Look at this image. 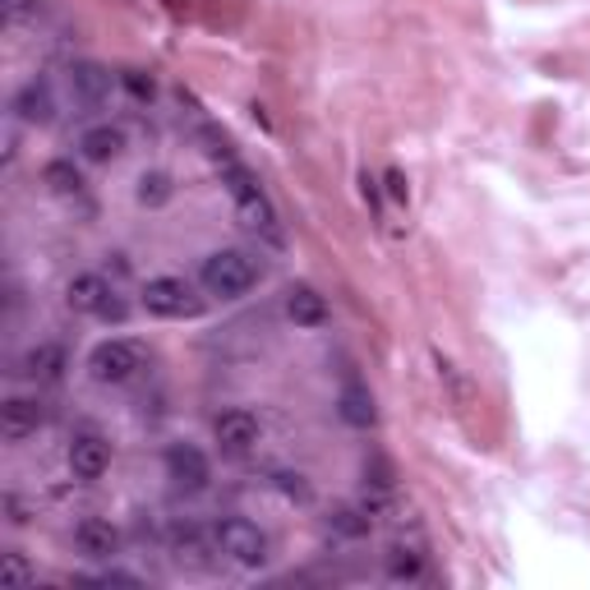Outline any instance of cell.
<instances>
[{"instance_id":"obj_9","label":"cell","mask_w":590,"mask_h":590,"mask_svg":"<svg viewBox=\"0 0 590 590\" xmlns=\"http://www.w3.org/2000/svg\"><path fill=\"white\" fill-rule=\"evenodd\" d=\"M42 425H47V406L37 397H10L5 406H0V439L5 443L33 439Z\"/></svg>"},{"instance_id":"obj_7","label":"cell","mask_w":590,"mask_h":590,"mask_svg":"<svg viewBox=\"0 0 590 590\" xmlns=\"http://www.w3.org/2000/svg\"><path fill=\"white\" fill-rule=\"evenodd\" d=\"M212 439H218L222 457H231V462H245L249 452L259 447V439H263V425H259V416H254V410L235 406V410H222V416H218V425H212Z\"/></svg>"},{"instance_id":"obj_5","label":"cell","mask_w":590,"mask_h":590,"mask_svg":"<svg viewBox=\"0 0 590 590\" xmlns=\"http://www.w3.org/2000/svg\"><path fill=\"white\" fill-rule=\"evenodd\" d=\"M212 540H218V554H226L241 567H263L268 563V536L245 517H222L218 530H212Z\"/></svg>"},{"instance_id":"obj_23","label":"cell","mask_w":590,"mask_h":590,"mask_svg":"<svg viewBox=\"0 0 590 590\" xmlns=\"http://www.w3.org/2000/svg\"><path fill=\"white\" fill-rule=\"evenodd\" d=\"M0 581H5V586H28V581H33V567L24 563V554H19V549L0 554Z\"/></svg>"},{"instance_id":"obj_25","label":"cell","mask_w":590,"mask_h":590,"mask_svg":"<svg viewBox=\"0 0 590 590\" xmlns=\"http://www.w3.org/2000/svg\"><path fill=\"white\" fill-rule=\"evenodd\" d=\"M383 185H388V199L397 204V208L410 204V185H406V171H402V167H388V171H383Z\"/></svg>"},{"instance_id":"obj_18","label":"cell","mask_w":590,"mask_h":590,"mask_svg":"<svg viewBox=\"0 0 590 590\" xmlns=\"http://www.w3.org/2000/svg\"><path fill=\"white\" fill-rule=\"evenodd\" d=\"M383 567H388L392 581H420L425 577V544L420 540H397L388 549Z\"/></svg>"},{"instance_id":"obj_13","label":"cell","mask_w":590,"mask_h":590,"mask_svg":"<svg viewBox=\"0 0 590 590\" xmlns=\"http://www.w3.org/2000/svg\"><path fill=\"white\" fill-rule=\"evenodd\" d=\"M14 115L24 125H51L56 121V97H51L47 78H28V84L14 93Z\"/></svg>"},{"instance_id":"obj_12","label":"cell","mask_w":590,"mask_h":590,"mask_svg":"<svg viewBox=\"0 0 590 590\" xmlns=\"http://www.w3.org/2000/svg\"><path fill=\"white\" fill-rule=\"evenodd\" d=\"M74 549L84 558H93V563L115 558V554H121V530H115L107 517H84L74 526Z\"/></svg>"},{"instance_id":"obj_2","label":"cell","mask_w":590,"mask_h":590,"mask_svg":"<svg viewBox=\"0 0 590 590\" xmlns=\"http://www.w3.org/2000/svg\"><path fill=\"white\" fill-rule=\"evenodd\" d=\"M65 300L74 314H88V319H102V323H125V314H130V305L115 295V286L102 272H74L65 286Z\"/></svg>"},{"instance_id":"obj_10","label":"cell","mask_w":590,"mask_h":590,"mask_svg":"<svg viewBox=\"0 0 590 590\" xmlns=\"http://www.w3.org/2000/svg\"><path fill=\"white\" fill-rule=\"evenodd\" d=\"M107 466H111V443L102 434H74L70 439V476L74 480H102L107 476Z\"/></svg>"},{"instance_id":"obj_19","label":"cell","mask_w":590,"mask_h":590,"mask_svg":"<svg viewBox=\"0 0 590 590\" xmlns=\"http://www.w3.org/2000/svg\"><path fill=\"white\" fill-rule=\"evenodd\" d=\"M212 549H218V540L208 544L194 526H181V530H175V558H181L185 567H194V573H212V558H208Z\"/></svg>"},{"instance_id":"obj_14","label":"cell","mask_w":590,"mask_h":590,"mask_svg":"<svg viewBox=\"0 0 590 590\" xmlns=\"http://www.w3.org/2000/svg\"><path fill=\"white\" fill-rule=\"evenodd\" d=\"M121 152H125V130L121 125H88L84 134H78V157L93 167L115 162Z\"/></svg>"},{"instance_id":"obj_4","label":"cell","mask_w":590,"mask_h":590,"mask_svg":"<svg viewBox=\"0 0 590 590\" xmlns=\"http://www.w3.org/2000/svg\"><path fill=\"white\" fill-rule=\"evenodd\" d=\"M144 309L152 314V319H199L204 295L185 278H152L144 286Z\"/></svg>"},{"instance_id":"obj_24","label":"cell","mask_w":590,"mask_h":590,"mask_svg":"<svg viewBox=\"0 0 590 590\" xmlns=\"http://www.w3.org/2000/svg\"><path fill=\"white\" fill-rule=\"evenodd\" d=\"M121 84H125V93L134 97V102H152V97H157V78L144 74V70H125Z\"/></svg>"},{"instance_id":"obj_3","label":"cell","mask_w":590,"mask_h":590,"mask_svg":"<svg viewBox=\"0 0 590 590\" xmlns=\"http://www.w3.org/2000/svg\"><path fill=\"white\" fill-rule=\"evenodd\" d=\"M139 369H144V346L139 342L107 337L88 351V373H93V383H102V388H125L130 379H139Z\"/></svg>"},{"instance_id":"obj_29","label":"cell","mask_w":590,"mask_h":590,"mask_svg":"<svg viewBox=\"0 0 590 590\" xmlns=\"http://www.w3.org/2000/svg\"><path fill=\"white\" fill-rule=\"evenodd\" d=\"M97 581H102V586H144L139 577H134V573H115V567H111V573H102Z\"/></svg>"},{"instance_id":"obj_22","label":"cell","mask_w":590,"mask_h":590,"mask_svg":"<svg viewBox=\"0 0 590 590\" xmlns=\"http://www.w3.org/2000/svg\"><path fill=\"white\" fill-rule=\"evenodd\" d=\"M171 194H175V185H171L167 171H144L139 175V189H134V199H139V208H167Z\"/></svg>"},{"instance_id":"obj_27","label":"cell","mask_w":590,"mask_h":590,"mask_svg":"<svg viewBox=\"0 0 590 590\" xmlns=\"http://www.w3.org/2000/svg\"><path fill=\"white\" fill-rule=\"evenodd\" d=\"M278 489L286 499H295V503H309V484H305V476H291V470H278Z\"/></svg>"},{"instance_id":"obj_6","label":"cell","mask_w":590,"mask_h":590,"mask_svg":"<svg viewBox=\"0 0 590 590\" xmlns=\"http://www.w3.org/2000/svg\"><path fill=\"white\" fill-rule=\"evenodd\" d=\"M231 204H235V218H241V226L259 245H268V249H282L286 245V226H282L278 208H272V199H268L263 189H249V194H241V199H231Z\"/></svg>"},{"instance_id":"obj_21","label":"cell","mask_w":590,"mask_h":590,"mask_svg":"<svg viewBox=\"0 0 590 590\" xmlns=\"http://www.w3.org/2000/svg\"><path fill=\"white\" fill-rule=\"evenodd\" d=\"M42 185L56 194V199H78L84 194V175H78L74 162H65V157H56V162L42 167Z\"/></svg>"},{"instance_id":"obj_1","label":"cell","mask_w":590,"mask_h":590,"mask_svg":"<svg viewBox=\"0 0 590 590\" xmlns=\"http://www.w3.org/2000/svg\"><path fill=\"white\" fill-rule=\"evenodd\" d=\"M259 278H263V263L254 259L249 249H212L208 259H204V268H199V282H204V291L212 295V300H222V305H231V300H245V295L259 286Z\"/></svg>"},{"instance_id":"obj_15","label":"cell","mask_w":590,"mask_h":590,"mask_svg":"<svg viewBox=\"0 0 590 590\" xmlns=\"http://www.w3.org/2000/svg\"><path fill=\"white\" fill-rule=\"evenodd\" d=\"M337 416H342L351 429H369L373 420H379L369 388H365L360 379H346V383H342V392H337Z\"/></svg>"},{"instance_id":"obj_20","label":"cell","mask_w":590,"mask_h":590,"mask_svg":"<svg viewBox=\"0 0 590 590\" xmlns=\"http://www.w3.org/2000/svg\"><path fill=\"white\" fill-rule=\"evenodd\" d=\"M429 360H434V373H439V383L452 392V402H457V406H470V402H476V383L466 379L457 360L443 356V351H429Z\"/></svg>"},{"instance_id":"obj_16","label":"cell","mask_w":590,"mask_h":590,"mask_svg":"<svg viewBox=\"0 0 590 590\" xmlns=\"http://www.w3.org/2000/svg\"><path fill=\"white\" fill-rule=\"evenodd\" d=\"M70 88H74V97H78L84 107H107V97H111V74H107L102 65L84 61V65H74V70H70Z\"/></svg>"},{"instance_id":"obj_11","label":"cell","mask_w":590,"mask_h":590,"mask_svg":"<svg viewBox=\"0 0 590 590\" xmlns=\"http://www.w3.org/2000/svg\"><path fill=\"white\" fill-rule=\"evenodd\" d=\"M286 319H291L295 328H305V332L323 328V323L332 319L328 295H323L319 286H309V282H295V286H286Z\"/></svg>"},{"instance_id":"obj_26","label":"cell","mask_w":590,"mask_h":590,"mask_svg":"<svg viewBox=\"0 0 590 590\" xmlns=\"http://www.w3.org/2000/svg\"><path fill=\"white\" fill-rule=\"evenodd\" d=\"M365 484L369 489H392V466L383 457H369L365 462Z\"/></svg>"},{"instance_id":"obj_28","label":"cell","mask_w":590,"mask_h":590,"mask_svg":"<svg viewBox=\"0 0 590 590\" xmlns=\"http://www.w3.org/2000/svg\"><path fill=\"white\" fill-rule=\"evenodd\" d=\"M5 513H10V521H14V526H28V521H33V507H28L24 499H19V494H5Z\"/></svg>"},{"instance_id":"obj_30","label":"cell","mask_w":590,"mask_h":590,"mask_svg":"<svg viewBox=\"0 0 590 590\" xmlns=\"http://www.w3.org/2000/svg\"><path fill=\"white\" fill-rule=\"evenodd\" d=\"M24 10H28V0H5V14H10V19H19Z\"/></svg>"},{"instance_id":"obj_8","label":"cell","mask_w":590,"mask_h":590,"mask_svg":"<svg viewBox=\"0 0 590 590\" xmlns=\"http://www.w3.org/2000/svg\"><path fill=\"white\" fill-rule=\"evenodd\" d=\"M162 466H167V480L175 484V489H185V494H199V489L208 484V457L194 443H171L167 452H162Z\"/></svg>"},{"instance_id":"obj_17","label":"cell","mask_w":590,"mask_h":590,"mask_svg":"<svg viewBox=\"0 0 590 590\" xmlns=\"http://www.w3.org/2000/svg\"><path fill=\"white\" fill-rule=\"evenodd\" d=\"M24 373L37 383H61L65 379V346L61 342H37L24 356Z\"/></svg>"}]
</instances>
